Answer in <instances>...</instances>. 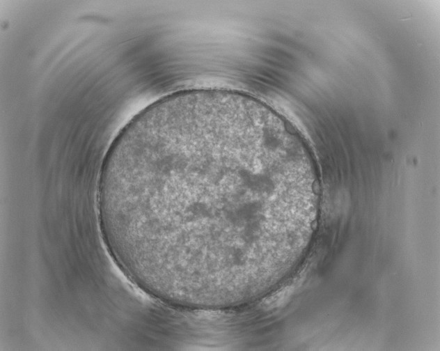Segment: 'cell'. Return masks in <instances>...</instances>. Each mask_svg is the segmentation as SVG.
Wrapping results in <instances>:
<instances>
[{
    "label": "cell",
    "mask_w": 440,
    "mask_h": 351,
    "mask_svg": "<svg viewBox=\"0 0 440 351\" xmlns=\"http://www.w3.org/2000/svg\"><path fill=\"white\" fill-rule=\"evenodd\" d=\"M301 178L287 123L222 89L177 92L143 109L100 172L118 252L166 301L250 285L282 242L283 206Z\"/></svg>",
    "instance_id": "1"
}]
</instances>
